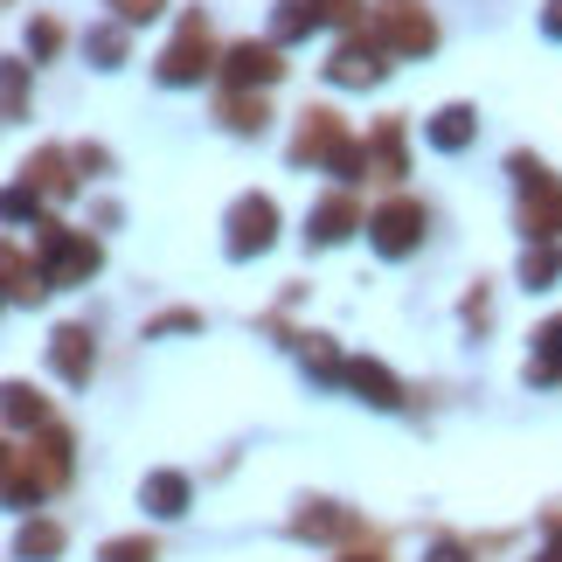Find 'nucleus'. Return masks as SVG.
I'll list each match as a JSON object with an SVG mask.
<instances>
[{
    "label": "nucleus",
    "mask_w": 562,
    "mask_h": 562,
    "mask_svg": "<svg viewBox=\"0 0 562 562\" xmlns=\"http://www.w3.org/2000/svg\"><path fill=\"white\" fill-rule=\"evenodd\" d=\"M42 292H56L49 278H42V265H29L21 250H8V299H14V306H35Z\"/></svg>",
    "instance_id": "b1692460"
},
{
    "label": "nucleus",
    "mask_w": 562,
    "mask_h": 562,
    "mask_svg": "<svg viewBox=\"0 0 562 562\" xmlns=\"http://www.w3.org/2000/svg\"><path fill=\"white\" fill-rule=\"evenodd\" d=\"M49 486H56V480H49V472H35V451H8V507L29 514Z\"/></svg>",
    "instance_id": "aec40b11"
},
{
    "label": "nucleus",
    "mask_w": 562,
    "mask_h": 562,
    "mask_svg": "<svg viewBox=\"0 0 562 562\" xmlns=\"http://www.w3.org/2000/svg\"><path fill=\"white\" fill-rule=\"evenodd\" d=\"M542 35L562 42V0H549V8H542Z\"/></svg>",
    "instance_id": "e433bc0d"
},
{
    "label": "nucleus",
    "mask_w": 562,
    "mask_h": 562,
    "mask_svg": "<svg viewBox=\"0 0 562 562\" xmlns=\"http://www.w3.org/2000/svg\"><path fill=\"white\" fill-rule=\"evenodd\" d=\"M472 139H480V112H472V104H438V112L424 119V146H430V154H465Z\"/></svg>",
    "instance_id": "f8f14e48"
},
{
    "label": "nucleus",
    "mask_w": 562,
    "mask_h": 562,
    "mask_svg": "<svg viewBox=\"0 0 562 562\" xmlns=\"http://www.w3.org/2000/svg\"><path fill=\"white\" fill-rule=\"evenodd\" d=\"M389 77V49L361 29V35H348V42H334V56H327V83L334 91H369V83H382Z\"/></svg>",
    "instance_id": "0eeeda50"
},
{
    "label": "nucleus",
    "mask_w": 562,
    "mask_h": 562,
    "mask_svg": "<svg viewBox=\"0 0 562 562\" xmlns=\"http://www.w3.org/2000/svg\"><path fill=\"white\" fill-rule=\"evenodd\" d=\"M77 167H83V175H104V167H112V154H104V146H77Z\"/></svg>",
    "instance_id": "72a5a7b5"
},
{
    "label": "nucleus",
    "mask_w": 562,
    "mask_h": 562,
    "mask_svg": "<svg viewBox=\"0 0 562 562\" xmlns=\"http://www.w3.org/2000/svg\"><path fill=\"white\" fill-rule=\"evenodd\" d=\"M369 35L389 56H430L438 49V21L424 14V0H369Z\"/></svg>",
    "instance_id": "f03ea898"
},
{
    "label": "nucleus",
    "mask_w": 562,
    "mask_h": 562,
    "mask_svg": "<svg viewBox=\"0 0 562 562\" xmlns=\"http://www.w3.org/2000/svg\"><path fill=\"white\" fill-rule=\"evenodd\" d=\"M424 562H465V542H430Z\"/></svg>",
    "instance_id": "c9c22d12"
},
{
    "label": "nucleus",
    "mask_w": 562,
    "mask_h": 562,
    "mask_svg": "<svg viewBox=\"0 0 562 562\" xmlns=\"http://www.w3.org/2000/svg\"><path fill=\"white\" fill-rule=\"evenodd\" d=\"M369 146V175L375 181H403L409 175V146H403V119H375V133L361 139Z\"/></svg>",
    "instance_id": "ddd939ff"
},
{
    "label": "nucleus",
    "mask_w": 562,
    "mask_h": 562,
    "mask_svg": "<svg viewBox=\"0 0 562 562\" xmlns=\"http://www.w3.org/2000/svg\"><path fill=\"white\" fill-rule=\"evenodd\" d=\"M521 236H528V244H555V236H562V181L555 175L521 188Z\"/></svg>",
    "instance_id": "9b49d317"
},
{
    "label": "nucleus",
    "mask_w": 562,
    "mask_h": 562,
    "mask_svg": "<svg viewBox=\"0 0 562 562\" xmlns=\"http://www.w3.org/2000/svg\"><path fill=\"white\" fill-rule=\"evenodd\" d=\"M35 215H42V188H35L29 175H21V181L8 188V223H14V229H29Z\"/></svg>",
    "instance_id": "cd10ccee"
},
{
    "label": "nucleus",
    "mask_w": 562,
    "mask_h": 562,
    "mask_svg": "<svg viewBox=\"0 0 562 562\" xmlns=\"http://www.w3.org/2000/svg\"><path fill=\"white\" fill-rule=\"evenodd\" d=\"M175 334H202V313H188V306H175V313L146 319V340H175Z\"/></svg>",
    "instance_id": "c756f323"
},
{
    "label": "nucleus",
    "mask_w": 562,
    "mask_h": 562,
    "mask_svg": "<svg viewBox=\"0 0 562 562\" xmlns=\"http://www.w3.org/2000/svg\"><path fill=\"white\" fill-rule=\"evenodd\" d=\"M223 77H229V91H265V83L285 77V56H278V42H236L223 56Z\"/></svg>",
    "instance_id": "1a4fd4ad"
},
{
    "label": "nucleus",
    "mask_w": 562,
    "mask_h": 562,
    "mask_svg": "<svg viewBox=\"0 0 562 562\" xmlns=\"http://www.w3.org/2000/svg\"><path fill=\"white\" fill-rule=\"evenodd\" d=\"M299 361H306V375H313V382H327V389H334V382H348V361L334 355V340H327V334H299Z\"/></svg>",
    "instance_id": "4be33fe9"
},
{
    "label": "nucleus",
    "mask_w": 562,
    "mask_h": 562,
    "mask_svg": "<svg viewBox=\"0 0 562 562\" xmlns=\"http://www.w3.org/2000/svg\"><path fill=\"white\" fill-rule=\"evenodd\" d=\"M35 265L49 285H83V278L98 271V244L83 229H63V223H35Z\"/></svg>",
    "instance_id": "20e7f679"
},
{
    "label": "nucleus",
    "mask_w": 562,
    "mask_h": 562,
    "mask_svg": "<svg viewBox=\"0 0 562 562\" xmlns=\"http://www.w3.org/2000/svg\"><path fill=\"white\" fill-rule=\"evenodd\" d=\"M424 229H430V209L417 194H389L382 209H369V250L389 257V265H403L409 250H424Z\"/></svg>",
    "instance_id": "7ed1b4c3"
},
{
    "label": "nucleus",
    "mask_w": 562,
    "mask_h": 562,
    "mask_svg": "<svg viewBox=\"0 0 562 562\" xmlns=\"http://www.w3.org/2000/svg\"><path fill=\"white\" fill-rule=\"evenodd\" d=\"M369 14V0H327V21H361Z\"/></svg>",
    "instance_id": "f704fd0d"
},
{
    "label": "nucleus",
    "mask_w": 562,
    "mask_h": 562,
    "mask_svg": "<svg viewBox=\"0 0 562 562\" xmlns=\"http://www.w3.org/2000/svg\"><path fill=\"white\" fill-rule=\"evenodd\" d=\"M340 389H355V403H369V409H403V382L382 369V361H348V382Z\"/></svg>",
    "instance_id": "4468645a"
},
{
    "label": "nucleus",
    "mask_w": 562,
    "mask_h": 562,
    "mask_svg": "<svg viewBox=\"0 0 562 562\" xmlns=\"http://www.w3.org/2000/svg\"><path fill=\"white\" fill-rule=\"evenodd\" d=\"M313 29H327V0H278L271 8V42H306Z\"/></svg>",
    "instance_id": "f3484780"
},
{
    "label": "nucleus",
    "mask_w": 562,
    "mask_h": 562,
    "mask_svg": "<svg viewBox=\"0 0 562 562\" xmlns=\"http://www.w3.org/2000/svg\"><path fill=\"white\" fill-rule=\"evenodd\" d=\"M215 119H223L236 139H257L271 125V104H265V91H229L223 104H215Z\"/></svg>",
    "instance_id": "a211bd4d"
},
{
    "label": "nucleus",
    "mask_w": 562,
    "mask_h": 562,
    "mask_svg": "<svg viewBox=\"0 0 562 562\" xmlns=\"http://www.w3.org/2000/svg\"><path fill=\"white\" fill-rule=\"evenodd\" d=\"M535 562H562V549H542V555H535Z\"/></svg>",
    "instance_id": "4c0bfd02"
},
{
    "label": "nucleus",
    "mask_w": 562,
    "mask_h": 562,
    "mask_svg": "<svg viewBox=\"0 0 562 562\" xmlns=\"http://www.w3.org/2000/svg\"><path fill=\"white\" fill-rule=\"evenodd\" d=\"M56 49H63V29H56V21H49V14L29 21V56H35V63H49Z\"/></svg>",
    "instance_id": "2f4dec72"
},
{
    "label": "nucleus",
    "mask_w": 562,
    "mask_h": 562,
    "mask_svg": "<svg viewBox=\"0 0 562 562\" xmlns=\"http://www.w3.org/2000/svg\"><path fill=\"white\" fill-rule=\"evenodd\" d=\"M555 278H562V250H555V244H528V250H521V285H528V292H549Z\"/></svg>",
    "instance_id": "393cba45"
},
{
    "label": "nucleus",
    "mask_w": 562,
    "mask_h": 562,
    "mask_svg": "<svg viewBox=\"0 0 562 562\" xmlns=\"http://www.w3.org/2000/svg\"><path fill=\"white\" fill-rule=\"evenodd\" d=\"M355 229H369V215H361V202L348 188L319 194V202L306 209V250H334V244H348Z\"/></svg>",
    "instance_id": "6e6552de"
},
{
    "label": "nucleus",
    "mask_w": 562,
    "mask_h": 562,
    "mask_svg": "<svg viewBox=\"0 0 562 562\" xmlns=\"http://www.w3.org/2000/svg\"><path fill=\"white\" fill-rule=\"evenodd\" d=\"M348 125H340V112L334 104H306L299 112V133H292V167H327L334 175V160L348 154Z\"/></svg>",
    "instance_id": "423d86ee"
},
{
    "label": "nucleus",
    "mask_w": 562,
    "mask_h": 562,
    "mask_svg": "<svg viewBox=\"0 0 562 562\" xmlns=\"http://www.w3.org/2000/svg\"><path fill=\"white\" fill-rule=\"evenodd\" d=\"M348 562H382V555H348Z\"/></svg>",
    "instance_id": "58836bf2"
},
{
    "label": "nucleus",
    "mask_w": 562,
    "mask_h": 562,
    "mask_svg": "<svg viewBox=\"0 0 562 562\" xmlns=\"http://www.w3.org/2000/svg\"><path fill=\"white\" fill-rule=\"evenodd\" d=\"M49 369H56V382L91 389V375H98V340H91V327H56L49 334Z\"/></svg>",
    "instance_id": "9d476101"
},
{
    "label": "nucleus",
    "mask_w": 562,
    "mask_h": 562,
    "mask_svg": "<svg viewBox=\"0 0 562 562\" xmlns=\"http://www.w3.org/2000/svg\"><path fill=\"white\" fill-rule=\"evenodd\" d=\"M42 417H49V403L29 382H8V430H42Z\"/></svg>",
    "instance_id": "bb28decb"
},
{
    "label": "nucleus",
    "mask_w": 562,
    "mask_h": 562,
    "mask_svg": "<svg viewBox=\"0 0 562 562\" xmlns=\"http://www.w3.org/2000/svg\"><path fill=\"white\" fill-rule=\"evenodd\" d=\"M112 8V21H125V29H146V21L167 14V0H104Z\"/></svg>",
    "instance_id": "7c9ffc66"
},
{
    "label": "nucleus",
    "mask_w": 562,
    "mask_h": 562,
    "mask_svg": "<svg viewBox=\"0 0 562 562\" xmlns=\"http://www.w3.org/2000/svg\"><path fill=\"white\" fill-rule=\"evenodd\" d=\"M528 382H535V389H555V382H562V313H555V319H542V327H535Z\"/></svg>",
    "instance_id": "6ab92c4d"
},
{
    "label": "nucleus",
    "mask_w": 562,
    "mask_h": 562,
    "mask_svg": "<svg viewBox=\"0 0 562 562\" xmlns=\"http://www.w3.org/2000/svg\"><path fill=\"white\" fill-rule=\"evenodd\" d=\"M70 160L77 154H63V146H42V154L21 167V175H29L35 188H49V194H77V175H70Z\"/></svg>",
    "instance_id": "412c9836"
},
{
    "label": "nucleus",
    "mask_w": 562,
    "mask_h": 562,
    "mask_svg": "<svg viewBox=\"0 0 562 562\" xmlns=\"http://www.w3.org/2000/svg\"><path fill=\"white\" fill-rule=\"evenodd\" d=\"M98 562H160V549L146 542V535H112V542L98 549Z\"/></svg>",
    "instance_id": "c85d7f7f"
},
{
    "label": "nucleus",
    "mask_w": 562,
    "mask_h": 562,
    "mask_svg": "<svg viewBox=\"0 0 562 562\" xmlns=\"http://www.w3.org/2000/svg\"><path fill=\"white\" fill-rule=\"evenodd\" d=\"M14 555L21 562H56L63 555V528L56 521H29V528L14 535Z\"/></svg>",
    "instance_id": "a878e982"
},
{
    "label": "nucleus",
    "mask_w": 562,
    "mask_h": 562,
    "mask_svg": "<svg viewBox=\"0 0 562 562\" xmlns=\"http://www.w3.org/2000/svg\"><path fill=\"white\" fill-rule=\"evenodd\" d=\"M292 535H299V542H340V535H355V514L340 501H306L299 521H292Z\"/></svg>",
    "instance_id": "dca6fc26"
},
{
    "label": "nucleus",
    "mask_w": 562,
    "mask_h": 562,
    "mask_svg": "<svg viewBox=\"0 0 562 562\" xmlns=\"http://www.w3.org/2000/svg\"><path fill=\"white\" fill-rule=\"evenodd\" d=\"M215 70V35H209V14L202 8H188L181 14V29H175V42L160 49V63H154V77L167 83V91H188V83H202Z\"/></svg>",
    "instance_id": "f257e3e1"
},
{
    "label": "nucleus",
    "mask_w": 562,
    "mask_h": 562,
    "mask_svg": "<svg viewBox=\"0 0 562 562\" xmlns=\"http://www.w3.org/2000/svg\"><path fill=\"white\" fill-rule=\"evenodd\" d=\"M223 229H229L223 257H229V265H250V257H265L278 244V202H271V194H236Z\"/></svg>",
    "instance_id": "39448f33"
},
{
    "label": "nucleus",
    "mask_w": 562,
    "mask_h": 562,
    "mask_svg": "<svg viewBox=\"0 0 562 562\" xmlns=\"http://www.w3.org/2000/svg\"><path fill=\"white\" fill-rule=\"evenodd\" d=\"M8 119H29V63H8Z\"/></svg>",
    "instance_id": "473e14b6"
},
{
    "label": "nucleus",
    "mask_w": 562,
    "mask_h": 562,
    "mask_svg": "<svg viewBox=\"0 0 562 562\" xmlns=\"http://www.w3.org/2000/svg\"><path fill=\"white\" fill-rule=\"evenodd\" d=\"M188 501H194L188 472H146V480H139V507H146V514H160V521H181Z\"/></svg>",
    "instance_id": "2eb2a0df"
},
{
    "label": "nucleus",
    "mask_w": 562,
    "mask_h": 562,
    "mask_svg": "<svg viewBox=\"0 0 562 562\" xmlns=\"http://www.w3.org/2000/svg\"><path fill=\"white\" fill-rule=\"evenodd\" d=\"M83 56H91L98 70H119V63H125V21H98V29H83Z\"/></svg>",
    "instance_id": "5701e85b"
}]
</instances>
